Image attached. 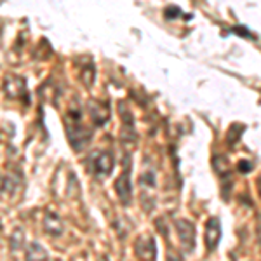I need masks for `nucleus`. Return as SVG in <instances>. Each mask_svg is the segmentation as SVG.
I'll list each match as a JSON object with an SVG mask.
<instances>
[{
  "mask_svg": "<svg viewBox=\"0 0 261 261\" xmlns=\"http://www.w3.org/2000/svg\"><path fill=\"white\" fill-rule=\"evenodd\" d=\"M226 33H235V35H242V37H247V39H256V37L249 32V28L244 27V24L242 27H231L226 30Z\"/></svg>",
  "mask_w": 261,
  "mask_h": 261,
  "instance_id": "nucleus-14",
  "label": "nucleus"
},
{
  "mask_svg": "<svg viewBox=\"0 0 261 261\" xmlns=\"http://www.w3.org/2000/svg\"><path fill=\"white\" fill-rule=\"evenodd\" d=\"M47 259H49L47 251H45L39 242L30 244L28 252H27V261H47Z\"/></svg>",
  "mask_w": 261,
  "mask_h": 261,
  "instance_id": "nucleus-11",
  "label": "nucleus"
},
{
  "mask_svg": "<svg viewBox=\"0 0 261 261\" xmlns=\"http://www.w3.org/2000/svg\"><path fill=\"white\" fill-rule=\"evenodd\" d=\"M113 166H115V159L110 151H92L86 159V167L91 174L98 176V178H107L112 174Z\"/></svg>",
  "mask_w": 261,
  "mask_h": 261,
  "instance_id": "nucleus-2",
  "label": "nucleus"
},
{
  "mask_svg": "<svg viewBox=\"0 0 261 261\" xmlns=\"http://www.w3.org/2000/svg\"><path fill=\"white\" fill-rule=\"evenodd\" d=\"M44 230H45V233L53 235V237H60V235L63 233V230H65L61 218L58 216L56 213H53V211L45 213V218H44Z\"/></svg>",
  "mask_w": 261,
  "mask_h": 261,
  "instance_id": "nucleus-9",
  "label": "nucleus"
},
{
  "mask_svg": "<svg viewBox=\"0 0 261 261\" xmlns=\"http://www.w3.org/2000/svg\"><path fill=\"white\" fill-rule=\"evenodd\" d=\"M4 89H6L9 98H27L24 79L18 77V75H7L6 82H4Z\"/></svg>",
  "mask_w": 261,
  "mask_h": 261,
  "instance_id": "nucleus-8",
  "label": "nucleus"
},
{
  "mask_svg": "<svg viewBox=\"0 0 261 261\" xmlns=\"http://www.w3.org/2000/svg\"><path fill=\"white\" fill-rule=\"evenodd\" d=\"M164 14H166L167 19H174V14H181L183 16V12L178 6H171V7H166V11H164Z\"/></svg>",
  "mask_w": 261,
  "mask_h": 261,
  "instance_id": "nucleus-15",
  "label": "nucleus"
},
{
  "mask_svg": "<svg viewBox=\"0 0 261 261\" xmlns=\"http://www.w3.org/2000/svg\"><path fill=\"white\" fill-rule=\"evenodd\" d=\"M87 110H89V117L94 125H103L107 124V120L110 119V108L107 103H101V101H89L87 103Z\"/></svg>",
  "mask_w": 261,
  "mask_h": 261,
  "instance_id": "nucleus-7",
  "label": "nucleus"
},
{
  "mask_svg": "<svg viewBox=\"0 0 261 261\" xmlns=\"http://www.w3.org/2000/svg\"><path fill=\"white\" fill-rule=\"evenodd\" d=\"M244 133V125H239V124H233L228 130V134H226V141L230 143V146H233L235 143H237L239 140H241Z\"/></svg>",
  "mask_w": 261,
  "mask_h": 261,
  "instance_id": "nucleus-12",
  "label": "nucleus"
},
{
  "mask_svg": "<svg viewBox=\"0 0 261 261\" xmlns=\"http://www.w3.org/2000/svg\"><path fill=\"white\" fill-rule=\"evenodd\" d=\"M65 125H66V134H68L70 145L77 151L82 150V146L87 145L92 136V129H87L82 122V112L79 108L70 110L65 117Z\"/></svg>",
  "mask_w": 261,
  "mask_h": 261,
  "instance_id": "nucleus-1",
  "label": "nucleus"
},
{
  "mask_svg": "<svg viewBox=\"0 0 261 261\" xmlns=\"http://www.w3.org/2000/svg\"><path fill=\"white\" fill-rule=\"evenodd\" d=\"M213 167H214V172H216L220 178H230V162L226 157L223 155H214L213 157Z\"/></svg>",
  "mask_w": 261,
  "mask_h": 261,
  "instance_id": "nucleus-10",
  "label": "nucleus"
},
{
  "mask_svg": "<svg viewBox=\"0 0 261 261\" xmlns=\"http://www.w3.org/2000/svg\"><path fill=\"white\" fill-rule=\"evenodd\" d=\"M167 261H183V258H181L179 252H176L174 249H169V252H167Z\"/></svg>",
  "mask_w": 261,
  "mask_h": 261,
  "instance_id": "nucleus-17",
  "label": "nucleus"
},
{
  "mask_svg": "<svg viewBox=\"0 0 261 261\" xmlns=\"http://www.w3.org/2000/svg\"><path fill=\"white\" fill-rule=\"evenodd\" d=\"M237 167H239V172H242V174H247V172L252 171V164L249 161H241Z\"/></svg>",
  "mask_w": 261,
  "mask_h": 261,
  "instance_id": "nucleus-16",
  "label": "nucleus"
},
{
  "mask_svg": "<svg viewBox=\"0 0 261 261\" xmlns=\"http://www.w3.org/2000/svg\"><path fill=\"white\" fill-rule=\"evenodd\" d=\"M140 185H141V188L143 187L153 188L155 187V174H153V171H146L145 174H141L140 176Z\"/></svg>",
  "mask_w": 261,
  "mask_h": 261,
  "instance_id": "nucleus-13",
  "label": "nucleus"
},
{
  "mask_svg": "<svg viewBox=\"0 0 261 261\" xmlns=\"http://www.w3.org/2000/svg\"><path fill=\"white\" fill-rule=\"evenodd\" d=\"M174 226L185 251H193V247H195V226H193V223L190 220H176Z\"/></svg>",
  "mask_w": 261,
  "mask_h": 261,
  "instance_id": "nucleus-5",
  "label": "nucleus"
},
{
  "mask_svg": "<svg viewBox=\"0 0 261 261\" xmlns=\"http://www.w3.org/2000/svg\"><path fill=\"white\" fill-rule=\"evenodd\" d=\"M134 252L141 261H155L157 258V244L151 235H141L134 242Z\"/></svg>",
  "mask_w": 261,
  "mask_h": 261,
  "instance_id": "nucleus-4",
  "label": "nucleus"
},
{
  "mask_svg": "<svg viewBox=\"0 0 261 261\" xmlns=\"http://www.w3.org/2000/svg\"><path fill=\"white\" fill-rule=\"evenodd\" d=\"M115 192L119 195L120 202L124 205L130 204V197H133V185H130V157H125L124 171L115 181Z\"/></svg>",
  "mask_w": 261,
  "mask_h": 261,
  "instance_id": "nucleus-3",
  "label": "nucleus"
},
{
  "mask_svg": "<svg viewBox=\"0 0 261 261\" xmlns=\"http://www.w3.org/2000/svg\"><path fill=\"white\" fill-rule=\"evenodd\" d=\"M6 192V183H4V176L0 174V193Z\"/></svg>",
  "mask_w": 261,
  "mask_h": 261,
  "instance_id": "nucleus-18",
  "label": "nucleus"
},
{
  "mask_svg": "<svg viewBox=\"0 0 261 261\" xmlns=\"http://www.w3.org/2000/svg\"><path fill=\"white\" fill-rule=\"evenodd\" d=\"M99 261H108V258H107V256H103V258H101Z\"/></svg>",
  "mask_w": 261,
  "mask_h": 261,
  "instance_id": "nucleus-19",
  "label": "nucleus"
},
{
  "mask_svg": "<svg viewBox=\"0 0 261 261\" xmlns=\"http://www.w3.org/2000/svg\"><path fill=\"white\" fill-rule=\"evenodd\" d=\"M205 247L209 252H213L221 241V225L218 218H209L205 223V233H204Z\"/></svg>",
  "mask_w": 261,
  "mask_h": 261,
  "instance_id": "nucleus-6",
  "label": "nucleus"
}]
</instances>
